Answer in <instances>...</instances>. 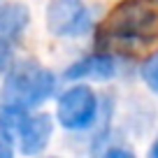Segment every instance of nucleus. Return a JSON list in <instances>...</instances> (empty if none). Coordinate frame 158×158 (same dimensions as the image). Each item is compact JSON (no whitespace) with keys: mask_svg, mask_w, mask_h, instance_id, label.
Masks as SVG:
<instances>
[{"mask_svg":"<svg viewBox=\"0 0 158 158\" xmlns=\"http://www.w3.org/2000/svg\"><path fill=\"white\" fill-rule=\"evenodd\" d=\"M100 51L137 58L158 49V0H123L95 30Z\"/></svg>","mask_w":158,"mask_h":158,"instance_id":"1","label":"nucleus"},{"mask_svg":"<svg viewBox=\"0 0 158 158\" xmlns=\"http://www.w3.org/2000/svg\"><path fill=\"white\" fill-rule=\"evenodd\" d=\"M54 91H56L54 74L37 63L23 60L10 70L5 84H2V91H0V100L5 105L30 109L42 105Z\"/></svg>","mask_w":158,"mask_h":158,"instance_id":"2","label":"nucleus"},{"mask_svg":"<svg viewBox=\"0 0 158 158\" xmlns=\"http://www.w3.org/2000/svg\"><path fill=\"white\" fill-rule=\"evenodd\" d=\"M95 114H98V100L89 86H72L70 91H65L56 109L60 126L68 130L89 128L95 121Z\"/></svg>","mask_w":158,"mask_h":158,"instance_id":"3","label":"nucleus"},{"mask_svg":"<svg viewBox=\"0 0 158 158\" xmlns=\"http://www.w3.org/2000/svg\"><path fill=\"white\" fill-rule=\"evenodd\" d=\"M47 23L56 35H81L89 30L91 19L81 0H49Z\"/></svg>","mask_w":158,"mask_h":158,"instance_id":"4","label":"nucleus"},{"mask_svg":"<svg viewBox=\"0 0 158 158\" xmlns=\"http://www.w3.org/2000/svg\"><path fill=\"white\" fill-rule=\"evenodd\" d=\"M54 130V121L49 114H35V116H26L23 123L19 128L16 142H19L23 153H40L47 147Z\"/></svg>","mask_w":158,"mask_h":158,"instance_id":"5","label":"nucleus"},{"mask_svg":"<svg viewBox=\"0 0 158 158\" xmlns=\"http://www.w3.org/2000/svg\"><path fill=\"white\" fill-rule=\"evenodd\" d=\"M116 74V65L109 56H89L81 58L79 63H74L72 68L65 72L68 79H109Z\"/></svg>","mask_w":158,"mask_h":158,"instance_id":"6","label":"nucleus"},{"mask_svg":"<svg viewBox=\"0 0 158 158\" xmlns=\"http://www.w3.org/2000/svg\"><path fill=\"white\" fill-rule=\"evenodd\" d=\"M28 23V10L23 5H0V35H16Z\"/></svg>","mask_w":158,"mask_h":158,"instance_id":"7","label":"nucleus"},{"mask_svg":"<svg viewBox=\"0 0 158 158\" xmlns=\"http://www.w3.org/2000/svg\"><path fill=\"white\" fill-rule=\"evenodd\" d=\"M28 116L26 109L14 107V105H0V135L7 142H16V135H19V128L23 123V118Z\"/></svg>","mask_w":158,"mask_h":158,"instance_id":"8","label":"nucleus"},{"mask_svg":"<svg viewBox=\"0 0 158 158\" xmlns=\"http://www.w3.org/2000/svg\"><path fill=\"white\" fill-rule=\"evenodd\" d=\"M142 79L147 81V86L158 93V54H153L147 63L142 65Z\"/></svg>","mask_w":158,"mask_h":158,"instance_id":"9","label":"nucleus"},{"mask_svg":"<svg viewBox=\"0 0 158 158\" xmlns=\"http://www.w3.org/2000/svg\"><path fill=\"white\" fill-rule=\"evenodd\" d=\"M12 56H14V51H12L10 40L5 35H0V72H5L12 65Z\"/></svg>","mask_w":158,"mask_h":158,"instance_id":"10","label":"nucleus"},{"mask_svg":"<svg viewBox=\"0 0 158 158\" xmlns=\"http://www.w3.org/2000/svg\"><path fill=\"white\" fill-rule=\"evenodd\" d=\"M7 139H0V158H10L12 156V149L10 147H7Z\"/></svg>","mask_w":158,"mask_h":158,"instance_id":"11","label":"nucleus"},{"mask_svg":"<svg viewBox=\"0 0 158 158\" xmlns=\"http://www.w3.org/2000/svg\"><path fill=\"white\" fill-rule=\"evenodd\" d=\"M133 151L128 149H107V156H130Z\"/></svg>","mask_w":158,"mask_h":158,"instance_id":"12","label":"nucleus"},{"mask_svg":"<svg viewBox=\"0 0 158 158\" xmlns=\"http://www.w3.org/2000/svg\"><path fill=\"white\" fill-rule=\"evenodd\" d=\"M151 156H153V158H158V142L153 144V149H151Z\"/></svg>","mask_w":158,"mask_h":158,"instance_id":"13","label":"nucleus"}]
</instances>
